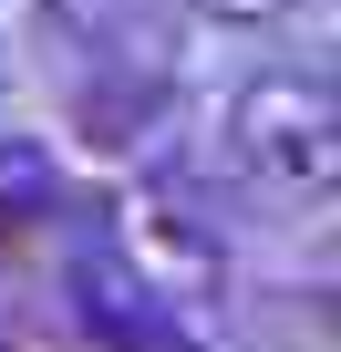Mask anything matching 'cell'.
<instances>
[{
	"label": "cell",
	"instance_id": "4",
	"mask_svg": "<svg viewBox=\"0 0 341 352\" xmlns=\"http://www.w3.org/2000/svg\"><path fill=\"white\" fill-rule=\"evenodd\" d=\"M83 11H93V32H114V42H155L165 0H83Z\"/></svg>",
	"mask_w": 341,
	"mask_h": 352
},
{
	"label": "cell",
	"instance_id": "3",
	"mask_svg": "<svg viewBox=\"0 0 341 352\" xmlns=\"http://www.w3.org/2000/svg\"><path fill=\"white\" fill-rule=\"evenodd\" d=\"M62 155L52 145H32V135H0V249H21V239H42L52 218H62Z\"/></svg>",
	"mask_w": 341,
	"mask_h": 352
},
{
	"label": "cell",
	"instance_id": "5",
	"mask_svg": "<svg viewBox=\"0 0 341 352\" xmlns=\"http://www.w3.org/2000/svg\"><path fill=\"white\" fill-rule=\"evenodd\" d=\"M197 11H207V21H290L300 0H197Z\"/></svg>",
	"mask_w": 341,
	"mask_h": 352
},
{
	"label": "cell",
	"instance_id": "2",
	"mask_svg": "<svg viewBox=\"0 0 341 352\" xmlns=\"http://www.w3.org/2000/svg\"><path fill=\"white\" fill-rule=\"evenodd\" d=\"M73 311H83V342H104V352H197L187 311L165 300L124 249H83L73 259Z\"/></svg>",
	"mask_w": 341,
	"mask_h": 352
},
{
	"label": "cell",
	"instance_id": "1",
	"mask_svg": "<svg viewBox=\"0 0 341 352\" xmlns=\"http://www.w3.org/2000/svg\"><path fill=\"white\" fill-rule=\"evenodd\" d=\"M228 166L279 208H320L341 187V104L320 73H248L228 94Z\"/></svg>",
	"mask_w": 341,
	"mask_h": 352
}]
</instances>
